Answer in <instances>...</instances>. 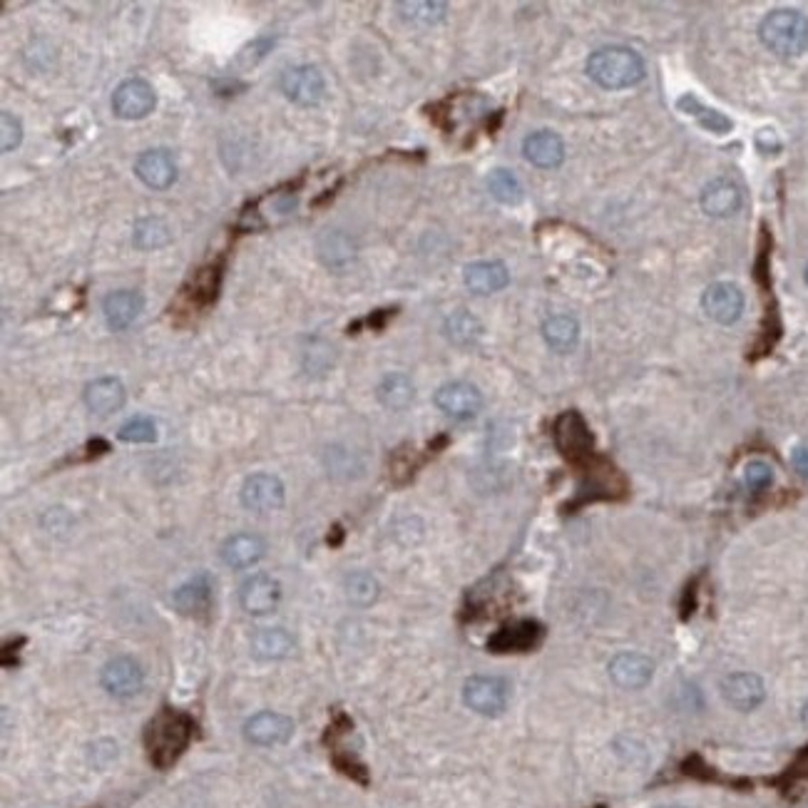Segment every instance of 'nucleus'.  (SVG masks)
<instances>
[{
	"mask_svg": "<svg viewBox=\"0 0 808 808\" xmlns=\"http://www.w3.org/2000/svg\"><path fill=\"white\" fill-rule=\"evenodd\" d=\"M446 334L453 344L473 346L475 341L480 339V334H483V326H480V321L475 319L473 314H468L465 309H460V311H455V314L448 316Z\"/></svg>",
	"mask_w": 808,
	"mask_h": 808,
	"instance_id": "obj_31",
	"label": "nucleus"
},
{
	"mask_svg": "<svg viewBox=\"0 0 808 808\" xmlns=\"http://www.w3.org/2000/svg\"><path fill=\"white\" fill-rule=\"evenodd\" d=\"M252 647L262 659H284L294 649V637L281 627H267L254 634Z\"/></svg>",
	"mask_w": 808,
	"mask_h": 808,
	"instance_id": "obj_28",
	"label": "nucleus"
},
{
	"mask_svg": "<svg viewBox=\"0 0 808 808\" xmlns=\"http://www.w3.org/2000/svg\"><path fill=\"white\" fill-rule=\"evenodd\" d=\"M662 808H682V806H662Z\"/></svg>",
	"mask_w": 808,
	"mask_h": 808,
	"instance_id": "obj_45",
	"label": "nucleus"
},
{
	"mask_svg": "<svg viewBox=\"0 0 808 808\" xmlns=\"http://www.w3.org/2000/svg\"><path fill=\"white\" fill-rule=\"evenodd\" d=\"M291 734H294V721L276 712L254 714V717L244 724V736L257 746L284 744V741L291 739Z\"/></svg>",
	"mask_w": 808,
	"mask_h": 808,
	"instance_id": "obj_13",
	"label": "nucleus"
},
{
	"mask_svg": "<svg viewBox=\"0 0 808 808\" xmlns=\"http://www.w3.org/2000/svg\"><path fill=\"white\" fill-rule=\"evenodd\" d=\"M488 189L498 202L503 204H520L523 202L525 192L523 184H520L518 177L508 170H493L488 177Z\"/></svg>",
	"mask_w": 808,
	"mask_h": 808,
	"instance_id": "obj_33",
	"label": "nucleus"
},
{
	"mask_svg": "<svg viewBox=\"0 0 808 808\" xmlns=\"http://www.w3.org/2000/svg\"><path fill=\"white\" fill-rule=\"evenodd\" d=\"M219 279H222L219 269H204L202 274H197V279H194V284H192L194 296H199L202 304L214 301V296H217V291H219Z\"/></svg>",
	"mask_w": 808,
	"mask_h": 808,
	"instance_id": "obj_38",
	"label": "nucleus"
},
{
	"mask_svg": "<svg viewBox=\"0 0 808 808\" xmlns=\"http://www.w3.org/2000/svg\"><path fill=\"white\" fill-rule=\"evenodd\" d=\"M239 600H242V607L249 615H269L279 605L281 587L274 577L254 575L242 585Z\"/></svg>",
	"mask_w": 808,
	"mask_h": 808,
	"instance_id": "obj_15",
	"label": "nucleus"
},
{
	"mask_svg": "<svg viewBox=\"0 0 808 808\" xmlns=\"http://www.w3.org/2000/svg\"><path fill=\"white\" fill-rule=\"evenodd\" d=\"M172 602H175V610L184 617H204L212 607V580L204 572H199L172 595Z\"/></svg>",
	"mask_w": 808,
	"mask_h": 808,
	"instance_id": "obj_18",
	"label": "nucleus"
},
{
	"mask_svg": "<svg viewBox=\"0 0 808 808\" xmlns=\"http://www.w3.org/2000/svg\"><path fill=\"white\" fill-rule=\"evenodd\" d=\"M744 480L746 488H749L751 493H764V490H769L771 483H774V470H771V465L764 463V460H751L744 470Z\"/></svg>",
	"mask_w": 808,
	"mask_h": 808,
	"instance_id": "obj_36",
	"label": "nucleus"
},
{
	"mask_svg": "<svg viewBox=\"0 0 808 808\" xmlns=\"http://www.w3.org/2000/svg\"><path fill=\"white\" fill-rule=\"evenodd\" d=\"M552 438H555L557 450L572 463H585L595 453V438H592L590 426L577 411H567L557 418Z\"/></svg>",
	"mask_w": 808,
	"mask_h": 808,
	"instance_id": "obj_4",
	"label": "nucleus"
},
{
	"mask_svg": "<svg viewBox=\"0 0 808 808\" xmlns=\"http://www.w3.org/2000/svg\"><path fill=\"white\" fill-rule=\"evenodd\" d=\"M267 48H269V40H262V43H257V45H254L252 50H254V55H257V58H264V55H267V53H264V50H267ZM247 58H249V48L244 50L242 55H239V63L249 65V60H247Z\"/></svg>",
	"mask_w": 808,
	"mask_h": 808,
	"instance_id": "obj_43",
	"label": "nucleus"
},
{
	"mask_svg": "<svg viewBox=\"0 0 808 808\" xmlns=\"http://www.w3.org/2000/svg\"><path fill=\"white\" fill-rule=\"evenodd\" d=\"M791 776H801V779H808V749L801 751L799 759L791 766Z\"/></svg>",
	"mask_w": 808,
	"mask_h": 808,
	"instance_id": "obj_42",
	"label": "nucleus"
},
{
	"mask_svg": "<svg viewBox=\"0 0 808 808\" xmlns=\"http://www.w3.org/2000/svg\"><path fill=\"white\" fill-rule=\"evenodd\" d=\"M281 90L296 105H319L326 95L324 75L316 65H296L281 75Z\"/></svg>",
	"mask_w": 808,
	"mask_h": 808,
	"instance_id": "obj_6",
	"label": "nucleus"
},
{
	"mask_svg": "<svg viewBox=\"0 0 808 808\" xmlns=\"http://www.w3.org/2000/svg\"><path fill=\"white\" fill-rule=\"evenodd\" d=\"M542 639V627L533 620L515 622V625L503 627L498 634H493L488 642V649L495 654H510V652H528V649L538 647Z\"/></svg>",
	"mask_w": 808,
	"mask_h": 808,
	"instance_id": "obj_16",
	"label": "nucleus"
},
{
	"mask_svg": "<svg viewBox=\"0 0 808 808\" xmlns=\"http://www.w3.org/2000/svg\"><path fill=\"white\" fill-rule=\"evenodd\" d=\"M23 140V127H20V120L13 115V112L3 110L0 112V150L10 152L20 145Z\"/></svg>",
	"mask_w": 808,
	"mask_h": 808,
	"instance_id": "obj_37",
	"label": "nucleus"
},
{
	"mask_svg": "<svg viewBox=\"0 0 808 808\" xmlns=\"http://www.w3.org/2000/svg\"><path fill=\"white\" fill-rule=\"evenodd\" d=\"M416 396V386L408 376L403 373H388L381 383H378V401L391 411H403L413 403Z\"/></svg>",
	"mask_w": 808,
	"mask_h": 808,
	"instance_id": "obj_27",
	"label": "nucleus"
},
{
	"mask_svg": "<svg viewBox=\"0 0 808 808\" xmlns=\"http://www.w3.org/2000/svg\"><path fill=\"white\" fill-rule=\"evenodd\" d=\"M242 503L244 508L254 510V513H271V510L284 505V485L276 475H252L242 485Z\"/></svg>",
	"mask_w": 808,
	"mask_h": 808,
	"instance_id": "obj_12",
	"label": "nucleus"
},
{
	"mask_svg": "<svg viewBox=\"0 0 808 808\" xmlns=\"http://www.w3.org/2000/svg\"><path fill=\"white\" fill-rule=\"evenodd\" d=\"M157 438V428L150 418L140 416L127 421L125 426L120 428V441L125 443H152Z\"/></svg>",
	"mask_w": 808,
	"mask_h": 808,
	"instance_id": "obj_35",
	"label": "nucleus"
},
{
	"mask_svg": "<svg viewBox=\"0 0 808 808\" xmlns=\"http://www.w3.org/2000/svg\"><path fill=\"white\" fill-rule=\"evenodd\" d=\"M172 232L167 227L165 219L160 217H145L137 219L135 227H132V242H135L137 249L142 252H152V249H160L165 244H170Z\"/></svg>",
	"mask_w": 808,
	"mask_h": 808,
	"instance_id": "obj_29",
	"label": "nucleus"
},
{
	"mask_svg": "<svg viewBox=\"0 0 808 808\" xmlns=\"http://www.w3.org/2000/svg\"><path fill=\"white\" fill-rule=\"evenodd\" d=\"M523 152L528 157V162H533L535 167H542V170H552V167L562 165V160H565V145L550 130L533 132L523 142Z\"/></svg>",
	"mask_w": 808,
	"mask_h": 808,
	"instance_id": "obj_21",
	"label": "nucleus"
},
{
	"mask_svg": "<svg viewBox=\"0 0 808 808\" xmlns=\"http://www.w3.org/2000/svg\"><path fill=\"white\" fill-rule=\"evenodd\" d=\"M85 403L95 416H112L125 406V386L120 378H97L85 388Z\"/></svg>",
	"mask_w": 808,
	"mask_h": 808,
	"instance_id": "obj_20",
	"label": "nucleus"
},
{
	"mask_svg": "<svg viewBox=\"0 0 808 808\" xmlns=\"http://www.w3.org/2000/svg\"><path fill=\"white\" fill-rule=\"evenodd\" d=\"M702 209L709 217H731L741 209V189L739 184L719 177V180L709 182L702 192Z\"/></svg>",
	"mask_w": 808,
	"mask_h": 808,
	"instance_id": "obj_19",
	"label": "nucleus"
},
{
	"mask_svg": "<svg viewBox=\"0 0 808 808\" xmlns=\"http://www.w3.org/2000/svg\"><path fill=\"white\" fill-rule=\"evenodd\" d=\"M155 102L157 97L152 85L140 78H132L125 80L115 90V95H112V110L122 120H142V117H147L155 110Z\"/></svg>",
	"mask_w": 808,
	"mask_h": 808,
	"instance_id": "obj_7",
	"label": "nucleus"
},
{
	"mask_svg": "<svg viewBox=\"0 0 808 808\" xmlns=\"http://www.w3.org/2000/svg\"><path fill=\"white\" fill-rule=\"evenodd\" d=\"M587 75L605 90H625L644 78V63L634 50L610 45L590 55Z\"/></svg>",
	"mask_w": 808,
	"mask_h": 808,
	"instance_id": "obj_2",
	"label": "nucleus"
},
{
	"mask_svg": "<svg viewBox=\"0 0 808 808\" xmlns=\"http://www.w3.org/2000/svg\"><path fill=\"white\" fill-rule=\"evenodd\" d=\"M346 587V597H349L354 605L368 607L376 602L378 597V582L376 577L368 575V572H351L344 582Z\"/></svg>",
	"mask_w": 808,
	"mask_h": 808,
	"instance_id": "obj_34",
	"label": "nucleus"
},
{
	"mask_svg": "<svg viewBox=\"0 0 808 808\" xmlns=\"http://www.w3.org/2000/svg\"><path fill=\"white\" fill-rule=\"evenodd\" d=\"M465 286L480 296L495 294V291L505 289L510 281V271L500 262H475L465 267Z\"/></svg>",
	"mask_w": 808,
	"mask_h": 808,
	"instance_id": "obj_23",
	"label": "nucleus"
},
{
	"mask_svg": "<svg viewBox=\"0 0 808 808\" xmlns=\"http://www.w3.org/2000/svg\"><path fill=\"white\" fill-rule=\"evenodd\" d=\"M677 107L684 112V115L694 117V120H697L704 130L714 132V135H724V132H729L731 127H734V122H731L724 112L712 110V107H707L702 100H699V97H694V95L679 97Z\"/></svg>",
	"mask_w": 808,
	"mask_h": 808,
	"instance_id": "obj_26",
	"label": "nucleus"
},
{
	"mask_svg": "<svg viewBox=\"0 0 808 808\" xmlns=\"http://www.w3.org/2000/svg\"><path fill=\"white\" fill-rule=\"evenodd\" d=\"M316 249H319L321 262L331 269H344L356 257L354 239L349 234L339 232V229H329V232L321 234L319 242H316Z\"/></svg>",
	"mask_w": 808,
	"mask_h": 808,
	"instance_id": "obj_24",
	"label": "nucleus"
},
{
	"mask_svg": "<svg viewBox=\"0 0 808 808\" xmlns=\"http://www.w3.org/2000/svg\"><path fill=\"white\" fill-rule=\"evenodd\" d=\"M744 294L736 284H729V281H717V284L709 286L702 296V306L707 311V316L717 324H734V321L741 319L744 314Z\"/></svg>",
	"mask_w": 808,
	"mask_h": 808,
	"instance_id": "obj_9",
	"label": "nucleus"
},
{
	"mask_svg": "<svg viewBox=\"0 0 808 808\" xmlns=\"http://www.w3.org/2000/svg\"><path fill=\"white\" fill-rule=\"evenodd\" d=\"M759 38L781 58H799L808 50V18L799 10H771L759 25Z\"/></svg>",
	"mask_w": 808,
	"mask_h": 808,
	"instance_id": "obj_3",
	"label": "nucleus"
},
{
	"mask_svg": "<svg viewBox=\"0 0 808 808\" xmlns=\"http://www.w3.org/2000/svg\"><path fill=\"white\" fill-rule=\"evenodd\" d=\"M801 717H804V721L808 724V702L804 704V712H801Z\"/></svg>",
	"mask_w": 808,
	"mask_h": 808,
	"instance_id": "obj_44",
	"label": "nucleus"
},
{
	"mask_svg": "<svg viewBox=\"0 0 808 808\" xmlns=\"http://www.w3.org/2000/svg\"><path fill=\"white\" fill-rule=\"evenodd\" d=\"M142 296L137 291H115L102 301V314H105L107 326L122 331L130 324H135L137 316L142 314Z\"/></svg>",
	"mask_w": 808,
	"mask_h": 808,
	"instance_id": "obj_22",
	"label": "nucleus"
},
{
	"mask_svg": "<svg viewBox=\"0 0 808 808\" xmlns=\"http://www.w3.org/2000/svg\"><path fill=\"white\" fill-rule=\"evenodd\" d=\"M542 334H545V341L550 344V349L567 354V351H572L577 346L580 326H577V321L572 316H552L542 326Z\"/></svg>",
	"mask_w": 808,
	"mask_h": 808,
	"instance_id": "obj_30",
	"label": "nucleus"
},
{
	"mask_svg": "<svg viewBox=\"0 0 808 808\" xmlns=\"http://www.w3.org/2000/svg\"><path fill=\"white\" fill-rule=\"evenodd\" d=\"M463 699L473 712L483 714V717H498L508 707L510 689L505 684V679L473 677L465 682Z\"/></svg>",
	"mask_w": 808,
	"mask_h": 808,
	"instance_id": "obj_5",
	"label": "nucleus"
},
{
	"mask_svg": "<svg viewBox=\"0 0 808 808\" xmlns=\"http://www.w3.org/2000/svg\"><path fill=\"white\" fill-rule=\"evenodd\" d=\"M610 677L622 689H644L654 677V662L644 654L622 652L610 662Z\"/></svg>",
	"mask_w": 808,
	"mask_h": 808,
	"instance_id": "obj_14",
	"label": "nucleus"
},
{
	"mask_svg": "<svg viewBox=\"0 0 808 808\" xmlns=\"http://www.w3.org/2000/svg\"><path fill=\"white\" fill-rule=\"evenodd\" d=\"M756 145L766 155H776V150H779V140H776L774 130H761L759 137H756Z\"/></svg>",
	"mask_w": 808,
	"mask_h": 808,
	"instance_id": "obj_40",
	"label": "nucleus"
},
{
	"mask_svg": "<svg viewBox=\"0 0 808 808\" xmlns=\"http://www.w3.org/2000/svg\"><path fill=\"white\" fill-rule=\"evenodd\" d=\"M142 684H145V674H142V667L132 657H115L102 669V687L112 697H135V694H140Z\"/></svg>",
	"mask_w": 808,
	"mask_h": 808,
	"instance_id": "obj_11",
	"label": "nucleus"
},
{
	"mask_svg": "<svg viewBox=\"0 0 808 808\" xmlns=\"http://www.w3.org/2000/svg\"><path fill=\"white\" fill-rule=\"evenodd\" d=\"M398 10L411 23L433 25L446 18L448 5L441 3V0H411V3H398Z\"/></svg>",
	"mask_w": 808,
	"mask_h": 808,
	"instance_id": "obj_32",
	"label": "nucleus"
},
{
	"mask_svg": "<svg viewBox=\"0 0 808 808\" xmlns=\"http://www.w3.org/2000/svg\"><path fill=\"white\" fill-rule=\"evenodd\" d=\"M721 697L736 712H754L766 697V687L761 677L751 672H734L721 679Z\"/></svg>",
	"mask_w": 808,
	"mask_h": 808,
	"instance_id": "obj_10",
	"label": "nucleus"
},
{
	"mask_svg": "<svg viewBox=\"0 0 808 808\" xmlns=\"http://www.w3.org/2000/svg\"><path fill=\"white\" fill-rule=\"evenodd\" d=\"M264 555V540L259 535H249V533H239L234 538H229L222 547V560L227 562L234 570H244V567L254 565L257 560H262Z\"/></svg>",
	"mask_w": 808,
	"mask_h": 808,
	"instance_id": "obj_25",
	"label": "nucleus"
},
{
	"mask_svg": "<svg viewBox=\"0 0 808 808\" xmlns=\"http://www.w3.org/2000/svg\"><path fill=\"white\" fill-rule=\"evenodd\" d=\"M334 766L341 771V774L349 776V779L359 781V784H368L366 766H363L361 761H356L351 754H346V751H334Z\"/></svg>",
	"mask_w": 808,
	"mask_h": 808,
	"instance_id": "obj_39",
	"label": "nucleus"
},
{
	"mask_svg": "<svg viewBox=\"0 0 808 808\" xmlns=\"http://www.w3.org/2000/svg\"><path fill=\"white\" fill-rule=\"evenodd\" d=\"M436 406L441 408L446 416L455 418V421H470V418L478 416L480 408H483V396H480V391L473 386V383L453 381L438 388Z\"/></svg>",
	"mask_w": 808,
	"mask_h": 808,
	"instance_id": "obj_8",
	"label": "nucleus"
},
{
	"mask_svg": "<svg viewBox=\"0 0 808 808\" xmlns=\"http://www.w3.org/2000/svg\"><path fill=\"white\" fill-rule=\"evenodd\" d=\"M806 284H808V267H806Z\"/></svg>",
	"mask_w": 808,
	"mask_h": 808,
	"instance_id": "obj_46",
	"label": "nucleus"
},
{
	"mask_svg": "<svg viewBox=\"0 0 808 808\" xmlns=\"http://www.w3.org/2000/svg\"><path fill=\"white\" fill-rule=\"evenodd\" d=\"M600 808H602V806H600Z\"/></svg>",
	"mask_w": 808,
	"mask_h": 808,
	"instance_id": "obj_47",
	"label": "nucleus"
},
{
	"mask_svg": "<svg viewBox=\"0 0 808 808\" xmlns=\"http://www.w3.org/2000/svg\"><path fill=\"white\" fill-rule=\"evenodd\" d=\"M135 172L152 189H167L177 180V165L167 150L142 152L135 162Z\"/></svg>",
	"mask_w": 808,
	"mask_h": 808,
	"instance_id": "obj_17",
	"label": "nucleus"
},
{
	"mask_svg": "<svg viewBox=\"0 0 808 808\" xmlns=\"http://www.w3.org/2000/svg\"><path fill=\"white\" fill-rule=\"evenodd\" d=\"M791 463H794L796 473L808 480V448H796L794 455H791Z\"/></svg>",
	"mask_w": 808,
	"mask_h": 808,
	"instance_id": "obj_41",
	"label": "nucleus"
},
{
	"mask_svg": "<svg viewBox=\"0 0 808 808\" xmlns=\"http://www.w3.org/2000/svg\"><path fill=\"white\" fill-rule=\"evenodd\" d=\"M197 724L189 714L177 709H160L145 729V749L157 769H170L180 761L194 739Z\"/></svg>",
	"mask_w": 808,
	"mask_h": 808,
	"instance_id": "obj_1",
	"label": "nucleus"
}]
</instances>
